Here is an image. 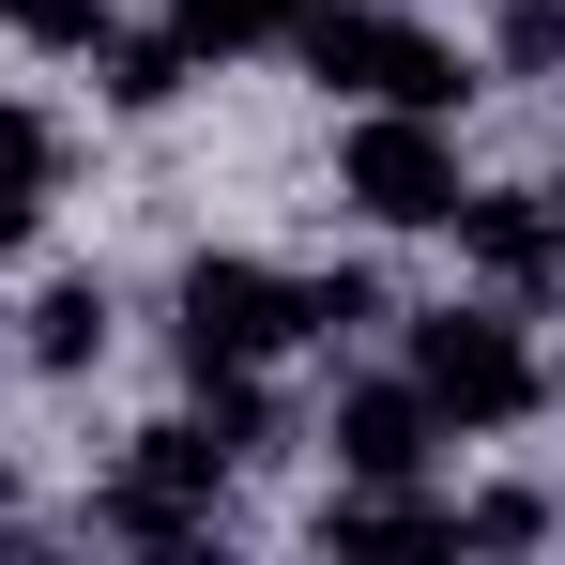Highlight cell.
<instances>
[{"mask_svg":"<svg viewBox=\"0 0 565 565\" xmlns=\"http://www.w3.org/2000/svg\"><path fill=\"white\" fill-rule=\"evenodd\" d=\"M337 199L367 214V230H459V138H444V107H367L352 122V153H337Z\"/></svg>","mask_w":565,"mask_h":565,"instance_id":"cell-2","label":"cell"},{"mask_svg":"<svg viewBox=\"0 0 565 565\" xmlns=\"http://www.w3.org/2000/svg\"><path fill=\"white\" fill-rule=\"evenodd\" d=\"M93 62H107V107H169V93H184V62H199V46H184V31H107Z\"/></svg>","mask_w":565,"mask_h":565,"instance_id":"cell-8","label":"cell"},{"mask_svg":"<svg viewBox=\"0 0 565 565\" xmlns=\"http://www.w3.org/2000/svg\"><path fill=\"white\" fill-rule=\"evenodd\" d=\"M413 382H428L444 428H520V413L551 397L535 352H520V321H489V306H428V321H413Z\"/></svg>","mask_w":565,"mask_h":565,"instance_id":"cell-4","label":"cell"},{"mask_svg":"<svg viewBox=\"0 0 565 565\" xmlns=\"http://www.w3.org/2000/svg\"><path fill=\"white\" fill-rule=\"evenodd\" d=\"M352 321H382V276H367V260H337V276H306V337H352Z\"/></svg>","mask_w":565,"mask_h":565,"instance_id":"cell-13","label":"cell"},{"mask_svg":"<svg viewBox=\"0 0 565 565\" xmlns=\"http://www.w3.org/2000/svg\"><path fill=\"white\" fill-rule=\"evenodd\" d=\"M93 352H107V290L62 276L46 306H31V367H93Z\"/></svg>","mask_w":565,"mask_h":565,"instance_id":"cell-9","label":"cell"},{"mask_svg":"<svg viewBox=\"0 0 565 565\" xmlns=\"http://www.w3.org/2000/svg\"><path fill=\"white\" fill-rule=\"evenodd\" d=\"M0 184H15V199L62 184V122H46V107H0Z\"/></svg>","mask_w":565,"mask_h":565,"instance_id":"cell-11","label":"cell"},{"mask_svg":"<svg viewBox=\"0 0 565 565\" xmlns=\"http://www.w3.org/2000/svg\"><path fill=\"white\" fill-rule=\"evenodd\" d=\"M169 31H184L199 62H230V46H276L290 15H276V0H169Z\"/></svg>","mask_w":565,"mask_h":565,"instance_id":"cell-10","label":"cell"},{"mask_svg":"<svg viewBox=\"0 0 565 565\" xmlns=\"http://www.w3.org/2000/svg\"><path fill=\"white\" fill-rule=\"evenodd\" d=\"M290 337H306V276H276V260H199L184 276V367H260Z\"/></svg>","mask_w":565,"mask_h":565,"instance_id":"cell-5","label":"cell"},{"mask_svg":"<svg viewBox=\"0 0 565 565\" xmlns=\"http://www.w3.org/2000/svg\"><path fill=\"white\" fill-rule=\"evenodd\" d=\"M504 62H520V77L565 62V0H504Z\"/></svg>","mask_w":565,"mask_h":565,"instance_id":"cell-15","label":"cell"},{"mask_svg":"<svg viewBox=\"0 0 565 565\" xmlns=\"http://www.w3.org/2000/svg\"><path fill=\"white\" fill-rule=\"evenodd\" d=\"M214 489H230V444H214V413H169V428H138L122 473L93 489V520L122 551H184L199 520H214Z\"/></svg>","mask_w":565,"mask_h":565,"instance_id":"cell-1","label":"cell"},{"mask_svg":"<svg viewBox=\"0 0 565 565\" xmlns=\"http://www.w3.org/2000/svg\"><path fill=\"white\" fill-rule=\"evenodd\" d=\"M0 520H15V473H0Z\"/></svg>","mask_w":565,"mask_h":565,"instance_id":"cell-18","label":"cell"},{"mask_svg":"<svg viewBox=\"0 0 565 565\" xmlns=\"http://www.w3.org/2000/svg\"><path fill=\"white\" fill-rule=\"evenodd\" d=\"M428 444H444L428 382H352L337 397V473H428Z\"/></svg>","mask_w":565,"mask_h":565,"instance_id":"cell-6","label":"cell"},{"mask_svg":"<svg viewBox=\"0 0 565 565\" xmlns=\"http://www.w3.org/2000/svg\"><path fill=\"white\" fill-rule=\"evenodd\" d=\"M459 245H473V276H489V290H551V276H565L551 199H459Z\"/></svg>","mask_w":565,"mask_h":565,"instance_id":"cell-7","label":"cell"},{"mask_svg":"<svg viewBox=\"0 0 565 565\" xmlns=\"http://www.w3.org/2000/svg\"><path fill=\"white\" fill-rule=\"evenodd\" d=\"M15 245H31V199H15V184H0V260H15Z\"/></svg>","mask_w":565,"mask_h":565,"instance_id":"cell-16","label":"cell"},{"mask_svg":"<svg viewBox=\"0 0 565 565\" xmlns=\"http://www.w3.org/2000/svg\"><path fill=\"white\" fill-rule=\"evenodd\" d=\"M535 199H551V230H565V169H551V184H535Z\"/></svg>","mask_w":565,"mask_h":565,"instance_id":"cell-17","label":"cell"},{"mask_svg":"<svg viewBox=\"0 0 565 565\" xmlns=\"http://www.w3.org/2000/svg\"><path fill=\"white\" fill-rule=\"evenodd\" d=\"M290 46L337 77V93H367V107H459V46L428 31V15H352V0H321V15H290Z\"/></svg>","mask_w":565,"mask_h":565,"instance_id":"cell-3","label":"cell"},{"mask_svg":"<svg viewBox=\"0 0 565 565\" xmlns=\"http://www.w3.org/2000/svg\"><path fill=\"white\" fill-rule=\"evenodd\" d=\"M535 535H551L535 489H473V504H459V551H535Z\"/></svg>","mask_w":565,"mask_h":565,"instance_id":"cell-12","label":"cell"},{"mask_svg":"<svg viewBox=\"0 0 565 565\" xmlns=\"http://www.w3.org/2000/svg\"><path fill=\"white\" fill-rule=\"evenodd\" d=\"M31 46H107V0H15Z\"/></svg>","mask_w":565,"mask_h":565,"instance_id":"cell-14","label":"cell"}]
</instances>
